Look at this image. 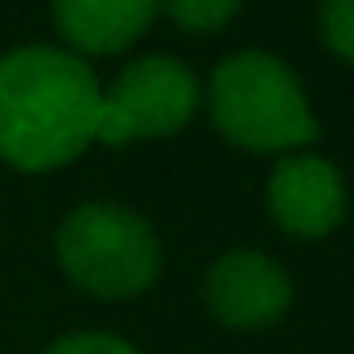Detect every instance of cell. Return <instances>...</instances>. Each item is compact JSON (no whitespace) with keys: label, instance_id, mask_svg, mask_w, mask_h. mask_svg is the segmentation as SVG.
Here are the masks:
<instances>
[{"label":"cell","instance_id":"cell-1","mask_svg":"<svg viewBox=\"0 0 354 354\" xmlns=\"http://www.w3.org/2000/svg\"><path fill=\"white\" fill-rule=\"evenodd\" d=\"M103 87L87 58L62 46L0 54V161L25 174L62 169L95 145Z\"/></svg>","mask_w":354,"mask_h":354},{"label":"cell","instance_id":"cell-2","mask_svg":"<svg viewBox=\"0 0 354 354\" xmlns=\"http://www.w3.org/2000/svg\"><path fill=\"white\" fill-rule=\"evenodd\" d=\"M210 120L248 153H301L317 140V115L301 79L264 50L227 54L210 75Z\"/></svg>","mask_w":354,"mask_h":354},{"label":"cell","instance_id":"cell-3","mask_svg":"<svg viewBox=\"0 0 354 354\" xmlns=\"http://www.w3.org/2000/svg\"><path fill=\"white\" fill-rule=\"evenodd\" d=\"M58 264L91 297L124 301L161 276V243L153 227L120 202H79L54 235Z\"/></svg>","mask_w":354,"mask_h":354},{"label":"cell","instance_id":"cell-4","mask_svg":"<svg viewBox=\"0 0 354 354\" xmlns=\"http://www.w3.org/2000/svg\"><path fill=\"white\" fill-rule=\"evenodd\" d=\"M202 103L198 75L169 54H145L128 62L115 83L103 91V115L95 145H128L174 136L194 120Z\"/></svg>","mask_w":354,"mask_h":354},{"label":"cell","instance_id":"cell-5","mask_svg":"<svg viewBox=\"0 0 354 354\" xmlns=\"http://www.w3.org/2000/svg\"><path fill=\"white\" fill-rule=\"evenodd\" d=\"M268 218L297 235V239H322L346 218V181L330 157H317L309 149L284 153L268 174Z\"/></svg>","mask_w":354,"mask_h":354},{"label":"cell","instance_id":"cell-6","mask_svg":"<svg viewBox=\"0 0 354 354\" xmlns=\"http://www.w3.org/2000/svg\"><path fill=\"white\" fill-rule=\"evenodd\" d=\"M202 301L231 330H264L288 313L292 280H288L284 264H276L272 256L252 252V248H235L206 268Z\"/></svg>","mask_w":354,"mask_h":354},{"label":"cell","instance_id":"cell-7","mask_svg":"<svg viewBox=\"0 0 354 354\" xmlns=\"http://www.w3.org/2000/svg\"><path fill=\"white\" fill-rule=\"evenodd\" d=\"M157 0H54V25L71 54H120L145 37Z\"/></svg>","mask_w":354,"mask_h":354},{"label":"cell","instance_id":"cell-8","mask_svg":"<svg viewBox=\"0 0 354 354\" xmlns=\"http://www.w3.org/2000/svg\"><path fill=\"white\" fill-rule=\"evenodd\" d=\"M243 0H157V12H165L185 33H218L235 21Z\"/></svg>","mask_w":354,"mask_h":354},{"label":"cell","instance_id":"cell-9","mask_svg":"<svg viewBox=\"0 0 354 354\" xmlns=\"http://www.w3.org/2000/svg\"><path fill=\"white\" fill-rule=\"evenodd\" d=\"M317 29L334 58L354 66V0H322L317 4Z\"/></svg>","mask_w":354,"mask_h":354},{"label":"cell","instance_id":"cell-10","mask_svg":"<svg viewBox=\"0 0 354 354\" xmlns=\"http://www.w3.org/2000/svg\"><path fill=\"white\" fill-rule=\"evenodd\" d=\"M41 354H136L132 342H124L120 334L107 330H79V334H62L58 342H50Z\"/></svg>","mask_w":354,"mask_h":354}]
</instances>
